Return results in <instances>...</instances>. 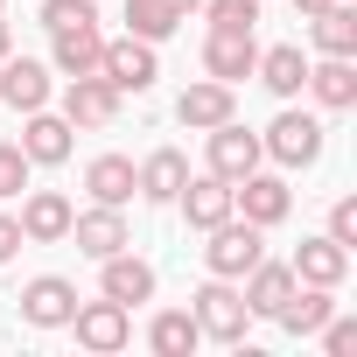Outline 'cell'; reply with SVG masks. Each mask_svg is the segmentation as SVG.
<instances>
[{
    "instance_id": "cell-18",
    "label": "cell",
    "mask_w": 357,
    "mask_h": 357,
    "mask_svg": "<svg viewBox=\"0 0 357 357\" xmlns=\"http://www.w3.org/2000/svg\"><path fill=\"white\" fill-rule=\"evenodd\" d=\"M98 63H105V29H98V22L50 36V70H56V77H91Z\"/></svg>"
},
{
    "instance_id": "cell-25",
    "label": "cell",
    "mask_w": 357,
    "mask_h": 357,
    "mask_svg": "<svg viewBox=\"0 0 357 357\" xmlns=\"http://www.w3.org/2000/svg\"><path fill=\"white\" fill-rule=\"evenodd\" d=\"M308 50L315 56H357V0H336V8L308 15Z\"/></svg>"
},
{
    "instance_id": "cell-27",
    "label": "cell",
    "mask_w": 357,
    "mask_h": 357,
    "mask_svg": "<svg viewBox=\"0 0 357 357\" xmlns=\"http://www.w3.org/2000/svg\"><path fill=\"white\" fill-rule=\"evenodd\" d=\"M197 343H204V329H197L190 308H154L147 315V350L154 357H190Z\"/></svg>"
},
{
    "instance_id": "cell-22",
    "label": "cell",
    "mask_w": 357,
    "mask_h": 357,
    "mask_svg": "<svg viewBox=\"0 0 357 357\" xmlns=\"http://www.w3.org/2000/svg\"><path fill=\"white\" fill-rule=\"evenodd\" d=\"M84 197L126 211V204L140 197V183H133V154H91V161H84Z\"/></svg>"
},
{
    "instance_id": "cell-16",
    "label": "cell",
    "mask_w": 357,
    "mask_h": 357,
    "mask_svg": "<svg viewBox=\"0 0 357 357\" xmlns=\"http://www.w3.org/2000/svg\"><path fill=\"white\" fill-rule=\"evenodd\" d=\"M231 112H238V84H218V77H197V84H183V98H175V119L190 133H211Z\"/></svg>"
},
{
    "instance_id": "cell-24",
    "label": "cell",
    "mask_w": 357,
    "mask_h": 357,
    "mask_svg": "<svg viewBox=\"0 0 357 357\" xmlns=\"http://www.w3.org/2000/svg\"><path fill=\"white\" fill-rule=\"evenodd\" d=\"M329 315H336V287H315V280H294V294L280 301V315H273V322H280L287 336H301V343H308V336H315V329H322Z\"/></svg>"
},
{
    "instance_id": "cell-3",
    "label": "cell",
    "mask_w": 357,
    "mask_h": 357,
    "mask_svg": "<svg viewBox=\"0 0 357 357\" xmlns=\"http://www.w3.org/2000/svg\"><path fill=\"white\" fill-rule=\"evenodd\" d=\"M204 238H211V245H204V273H218V280H245V273L266 259V231L245 225L238 211H231L225 225H211Z\"/></svg>"
},
{
    "instance_id": "cell-36",
    "label": "cell",
    "mask_w": 357,
    "mask_h": 357,
    "mask_svg": "<svg viewBox=\"0 0 357 357\" xmlns=\"http://www.w3.org/2000/svg\"><path fill=\"white\" fill-rule=\"evenodd\" d=\"M322 8H336V0H294V15L308 22V15H322Z\"/></svg>"
},
{
    "instance_id": "cell-38",
    "label": "cell",
    "mask_w": 357,
    "mask_h": 357,
    "mask_svg": "<svg viewBox=\"0 0 357 357\" xmlns=\"http://www.w3.org/2000/svg\"><path fill=\"white\" fill-rule=\"evenodd\" d=\"M0 15H8V0H0Z\"/></svg>"
},
{
    "instance_id": "cell-4",
    "label": "cell",
    "mask_w": 357,
    "mask_h": 357,
    "mask_svg": "<svg viewBox=\"0 0 357 357\" xmlns=\"http://www.w3.org/2000/svg\"><path fill=\"white\" fill-rule=\"evenodd\" d=\"M231 211H238L245 225H259V231H280V225L294 218V190H287V175L259 161L252 175H238V183H231Z\"/></svg>"
},
{
    "instance_id": "cell-26",
    "label": "cell",
    "mask_w": 357,
    "mask_h": 357,
    "mask_svg": "<svg viewBox=\"0 0 357 357\" xmlns=\"http://www.w3.org/2000/svg\"><path fill=\"white\" fill-rule=\"evenodd\" d=\"M238 294H245V308H252V315H266V322H273V315H280V301L294 294V266H287V259H259V266L238 280Z\"/></svg>"
},
{
    "instance_id": "cell-39",
    "label": "cell",
    "mask_w": 357,
    "mask_h": 357,
    "mask_svg": "<svg viewBox=\"0 0 357 357\" xmlns=\"http://www.w3.org/2000/svg\"><path fill=\"white\" fill-rule=\"evenodd\" d=\"M259 8H266V0H259Z\"/></svg>"
},
{
    "instance_id": "cell-1",
    "label": "cell",
    "mask_w": 357,
    "mask_h": 357,
    "mask_svg": "<svg viewBox=\"0 0 357 357\" xmlns=\"http://www.w3.org/2000/svg\"><path fill=\"white\" fill-rule=\"evenodd\" d=\"M259 147H266V161L280 168V175H294V168H315L322 161V147H329V126L315 119V112H301L294 98L266 119V133H259Z\"/></svg>"
},
{
    "instance_id": "cell-35",
    "label": "cell",
    "mask_w": 357,
    "mask_h": 357,
    "mask_svg": "<svg viewBox=\"0 0 357 357\" xmlns=\"http://www.w3.org/2000/svg\"><path fill=\"white\" fill-rule=\"evenodd\" d=\"M15 56V29H8V15H0V63Z\"/></svg>"
},
{
    "instance_id": "cell-17",
    "label": "cell",
    "mask_w": 357,
    "mask_h": 357,
    "mask_svg": "<svg viewBox=\"0 0 357 357\" xmlns=\"http://www.w3.org/2000/svg\"><path fill=\"white\" fill-rule=\"evenodd\" d=\"M175 211H183V225H190V231H211V225H225V218H231V183L204 168V175H190V183L175 190Z\"/></svg>"
},
{
    "instance_id": "cell-14",
    "label": "cell",
    "mask_w": 357,
    "mask_h": 357,
    "mask_svg": "<svg viewBox=\"0 0 357 357\" xmlns=\"http://www.w3.org/2000/svg\"><path fill=\"white\" fill-rule=\"evenodd\" d=\"M70 238H77V252L98 266V259H112V252H126V245H133V225H126V211L91 204V211H77V218H70Z\"/></svg>"
},
{
    "instance_id": "cell-29",
    "label": "cell",
    "mask_w": 357,
    "mask_h": 357,
    "mask_svg": "<svg viewBox=\"0 0 357 357\" xmlns=\"http://www.w3.org/2000/svg\"><path fill=\"white\" fill-rule=\"evenodd\" d=\"M29 175H36V161L22 154V140H0V204L22 197V190H29Z\"/></svg>"
},
{
    "instance_id": "cell-30",
    "label": "cell",
    "mask_w": 357,
    "mask_h": 357,
    "mask_svg": "<svg viewBox=\"0 0 357 357\" xmlns=\"http://www.w3.org/2000/svg\"><path fill=\"white\" fill-rule=\"evenodd\" d=\"M211 29H259V0H204Z\"/></svg>"
},
{
    "instance_id": "cell-21",
    "label": "cell",
    "mask_w": 357,
    "mask_h": 357,
    "mask_svg": "<svg viewBox=\"0 0 357 357\" xmlns=\"http://www.w3.org/2000/svg\"><path fill=\"white\" fill-rule=\"evenodd\" d=\"M294 280H315V287H343L350 280V245H336L329 231H315V238H301L294 245Z\"/></svg>"
},
{
    "instance_id": "cell-12",
    "label": "cell",
    "mask_w": 357,
    "mask_h": 357,
    "mask_svg": "<svg viewBox=\"0 0 357 357\" xmlns=\"http://www.w3.org/2000/svg\"><path fill=\"white\" fill-rule=\"evenodd\" d=\"M56 98V70L43 63V56H8V63H0V105H8V112H36V105H50Z\"/></svg>"
},
{
    "instance_id": "cell-15",
    "label": "cell",
    "mask_w": 357,
    "mask_h": 357,
    "mask_svg": "<svg viewBox=\"0 0 357 357\" xmlns=\"http://www.w3.org/2000/svg\"><path fill=\"white\" fill-rule=\"evenodd\" d=\"M154 287H161V273L126 245V252H112V259H98V294L105 301H126V308H140V301H154Z\"/></svg>"
},
{
    "instance_id": "cell-8",
    "label": "cell",
    "mask_w": 357,
    "mask_h": 357,
    "mask_svg": "<svg viewBox=\"0 0 357 357\" xmlns=\"http://www.w3.org/2000/svg\"><path fill=\"white\" fill-rule=\"evenodd\" d=\"M119 105H126V98L105 84V70H91V77H63V105H56V112H63L77 133H105V126L119 119Z\"/></svg>"
},
{
    "instance_id": "cell-33",
    "label": "cell",
    "mask_w": 357,
    "mask_h": 357,
    "mask_svg": "<svg viewBox=\"0 0 357 357\" xmlns=\"http://www.w3.org/2000/svg\"><path fill=\"white\" fill-rule=\"evenodd\" d=\"M322 231H329L336 245H350V252H357V197H336V204H329V225H322Z\"/></svg>"
},
{
    "instance_id": "cell-28",
    "label": "cell",
    "mask_w": 357,
    "mask_h": 357,
    "mask_svg": "<svg viewBox=\"0 0 357 357\" xmlns=\"http://www.w3.org/2000/svg\"><path fill=\"white\" fill-rule=\"evenodd\" d=\"M183 22H190L183 0H126V36H140V43H154V50L183 29Z\"/></svg>"
},
{
    "instance_id": "cell-5",
    "label": "cell",
    "mask_w": 357,
    "mask_h": 357,
    "mask_svg": "<svg viewBox=\"0 0 357 357\" xmlns=\"http://www.w3.org/2000/svg\"><path fill=\"white\" fill-rule=\"evenodd\" d=\"M70 336H77V350H91V357H112V350H126L133 343V308L126 301H84L77 294V308H70V322H63Z\"/></svg>"
},
{
    "instance_id": "cell-20",
    "label": "cell",
    "mask_w": 357,
    "mask_h": 357,
    "mask_svg": "<svg viewBox=\"0 0 357 357\" xmlns=\"http://www.w3.org/2000/svg\"><path fill=\"white\" fill-rule=\"evenodd\" d=\"M252 77L287 105V98H301V84H308V50H301V43H266L259 63H252Z\"/></svg>"
},
{
    "instance_id": "cell-11",
    "label": "cell",
    "mask_w": 357,
    "mask_h": 357,
    "mask_svg": "<svg viewBox=\"0 0 357 357\" xmlns=\"http://www.w3.org/2000/svg\"><path fill=\"white\" fill-rule=\"evenodd\" d=\"M70 218H77V204H70L63 190H22L15 225H22L29 245H63V238H70Z\"/></svg>"
},
{
    "instance_id": "cell-13",
    "label": "cell",
    "mask_w": 357,
    "mask_h": 357,
    "mask_svg": "<svg viewBox=\"0 0 357 357\" xmlns=\"http://www.w3.org/2000/svg\"><path fill=\"white\" fill-rule=\"evenodd\" d=\"M252 63H259V36H252V29H211V36H204V77L245 84Z\"/></svg>"
},
{
    "instance_id": "cell-37",
    "label": "cell",
    "mask_w": 357,
    "mask_h": 357,
    "mask_svg": "<svg viewBox=\"0 0 357 357\" xmlns=\"http://www.w3.org/2000/svg\"><path fill=\"white\" fill-rule=\"evenodd\" d=\"M183 8H190V15H197V8H204V0H183Z\"/></svg>"
},
{
    "instance_id": "cell-23",
    "label": "cell",
    "mask_w": 357,
    "mask_h": 357,
    "mask_svg": "<svg viewBox=\"0 0 357 357\" xmlns=\"http://www.w3.org/2000/svg\"><path fill=\"white\" fill-rule=\"evenodd\" d=\"M133 183H140V204H175V190L190 183V154L183 147H154L147 161H133Z\"/></svg>"
},
{
    "instance_id": "cell-2",
    "label": "cell",
    "mask_w": 357,
    "mask_h": 357,
    "mask_svg": "<svg viewBox=\"0 0 357 357\" xmlns=\"http://www.w3.org/2000/svg\"><path fill=\"white\" fill-rule=\"evenodd\" d=\"M190 315H197L204 343H245V329H252V308H245L238 280H218V273H204V287L190 294Z\"/></svg>"
},
{
    "instance_id": "cell-7",
    "label": "cell",
    "mask_w": 357,
    "mask_h": 357,
    "mask_svg": "<svg viewBox=\"0 0 357 357\" xmlns=\"http://www.w3.org/2000/svg\"><path fill=\"white\" fill-rule=\"evenodd\" d=\"M105 84L119 91V98H140V91H154V77H161V56H154V43H140V36H105Z\"/></svg>"
},
{
    "instance_id": "cell-34",
    "label": "cell",
    "mask_w": 357,
    "mask_h": 357,
    "mask_svg": "<svg viewBox=\"0 0 357 357\" xmlns=\"http://www.w3.org/2000/svg\"><path fill=\"white\" fill-rule=\"evenodd\" d=\"M29 238H22V225H15V211H0V266H8L15 252H22Z\"/></svg>"
},
{
    "instance_id": "cell-19",
    "label": "cell",
    "mask_w": 357,
    "mask_h": 357,
    "mask_svg": "<svg viewBox=\"0 0 357 357\" xmlns=\"http://www.w3.org/2000/svg\"><path fill=\"white\" fill-rule=\"evenodd\" d=\"M322 112H350L357 105V56H308V84H301Z\"/></svg>"
},
{
    "instance_id": "cell-31",
    "label": "cell",
    "mask_w": 357,
    "mask_h": 357,
    "mask_svg": "<svg viewBox=\"0 0 357 357\" xmlns=\"http://www.w3.org/2000/svg\"><path fill=\"white\" fill-rule=\"evenodd\" d=\"M84 22H98L91 0H43V29H50V36H56V29H84Z\"/></svg>"
},
{
    "instance_id": "cell-6",
    "label": "cell",
    "mask_w": 357,
    "mask_h": 357,
    "mask_svg": "<svg viewBox=\"0 0 357 357\" xmlns=\"http://www.w3.org/2000/svg\"><path fill=\"white\" fill-rule=\"evenodd\" d=\"M259 161H266V147H259V133H252L238 112H231L225 126H211V133H204V168H211V175H225V183L252 175Z\"/></svg>"
},
{
    "instance_id": "cell-10",
    "label": "cell",
    "mask_w": 357,
    "mask_h": 357,
    "mask_svg": "<svg viewBox=\"0 0 357 357\" xmlns=\"http://www.w3.org/2000/svg\"><path fill=\"white\" fill-rule=\"evenodd\" d=\"M77 126L56 112V105H36V112H22V154L36 161V168H63L70 154H77V140H70Z\"/></svg>"
},
{
    "instance_id": "cell-32",
    "label": "cell",
    "mask_w": 357,
    "mask_h": 357,
    "mask_svg": "<svg viewBox=\"0 0 357 357\" xmlns=\"http://www.w3.org/2000/svg\"><path fill=\"white\" fill-rule=\"evenodd\" d=\"M315 343H322L329 357H343V350H357V315H343V308H336V315H329V322L315 329Z\"/></svg>"
},
{
    "instance_id": "cell-9",
    "label": "cell",
    "mask_w": 357,
    "mask_h": 357,
    "mask_svg": "<svg viewBox=\"0 0 357 357\" xmlns=\"http://www.w3.org/2000/svg\"><path fill=\"white\" fill-rule=\"evenodd\" d=\"M15 308H22V322L29 329H63L70 322V308H77V280H63V273H36V280H22V294H15Z\"/></svg>"
}]
</instances>
